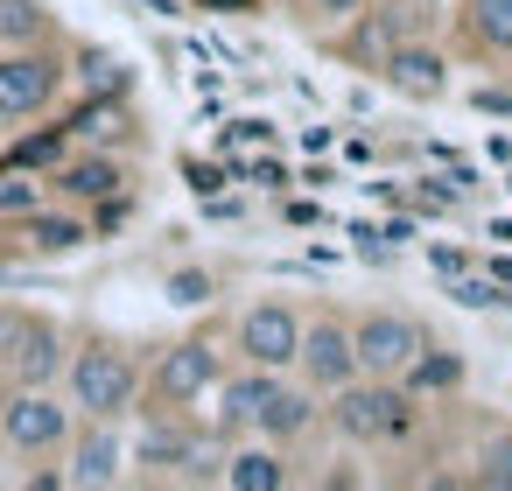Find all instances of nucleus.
<instances>
[{
  "label": "nucleus",
  "instance_id": "nucleus-24",
  "mask_svg": "<svg viewBox=\"0 0 512 491\" xmlns=\"http://www.w3.org/2000/svg\"><path fill=\"white\" fill-rule=\"evenodd\" d=\"M295 15H302L309 29H344V22L365 15V0H295Z\"/></svg>",
  "mask_w": 512,
  "mask_h": 491
},
{
  "label": "nucleus",
  "instance_id": "nucleus-3",
  "mask_svg": "<svg viewBox=\"0 0 512 491\" xmlns=\"http://www.w3.org/2000/svg\"><path fill=\"white\" fill-rule=\"evenodd\" d=\"M71 435H78V407H71V393L8 379V393H0V442H8L15 456H36V463H43V456H64Z\"/></svg>",
  "mask_w": 512,
  "mask_h": 491
},
{
  "label": "nucleus",
  "instance_id": "nucleus-18",
  "mask_svg": "<svg viewBox=\"0 0 512 491\" xmlns=\"http://www.w3.org/2000/svg\"><path fill=\"white\" fill-rule=\"evenodd\" d=\"M463 50L484 64H512V0H456Z\"/></svg>",
  "mask_w": 512,
  "mask_h": 491
},
{
  "label": "nucleus",
  "instance_id": "nucleus-8",
  "mask_svg": "<svg viewBox=\"0 0 512 491\" xmlns=\"http://www.w3.org/2000/svg\"><path fill=\"white\" fill-rule=\"evenodd\" d=\"M351 337H358V372H372V379H407V365L428 344V330L407 309H358Z\"/></svg>",
  "mask_w": 512,
  "mask_h": 491
},
{
  "label": "nucleus",
  "instance_id": "nucleus-7",
  "mask_svg": "<svg viewBox=\"0 0 512 491\" xmlns=\"http://www.w3.org/2000/svg\"><path fill=\"white\" fill-rule=\"evenodd\" d=\"M302 309L295 302H281V295H260V302H246L239 309V323H232V358L239 365H267V372H295V358H302Z\"/></svg>",
  "mask_w": 512,
  "mask_h": 491
},
{
  "label": "nucleus",
  "instance_id": "nucleus-28",
  "mask_svg": "<svg viewBox=\"0 0 512 491\" xmlns=\"http://www.w3.org/2000/svg\"><path fill=\"white\" fill-rule=\"evenodd\" d=\"M435 274H449V281H456V274H470V260H463V253H449V246H435Z\"/></svg>",
  "mask_w": 512,
  "mask_h": 491
},
{
  "label": "nucleus",
  "instance_id": "nucleus-19",
  "mask_svg": "<svg viewBox=\"0 0 512 491\" xmlns=\"http://www.w3.org/2000/svg\"><path fill=\"white\" fill-rule=\"evenodd\" d=\"M50 204V176L43 169H22V162H0V225H22L29 211H43Z\"/></svg>",
  "mask_w": 512,
  "mask_h": 491
},
{
  "label": "nucleus",
  "instance_id": "nucleus-9",
  "mask_svg": "<svg viewBox=\"0 0 512 491\" xmlns=\"http://www.w3.org/2000/svg\"><path fill=\"white\" fill-rule=\"evenodd\" d=\"M295 379H309L323 400H330L337 386H351V379H358V337H351V316L316 309V316L302 323V358H295Z\"/></svg>",
  "mask_w": 512,
  "mask_h": 491
},
{
  "label": "nucleus",
  "instance_id": "nucleus-4",
  "mask_svg": "<svg viewBox=\"0 0 512 491\" xmlns=\"http://www.w3.org/2000/svg\"><path fill=\"white\" fill-rule=\"evenodd\" d=\"M64 85H71V57L57 43L0 50V120H43Z\"/></svg>",
  "mask_w": 512,
  "mask_h": 491
},
{
  "label": "nucleus",
  "instance_id": "nucleus-17",
  "mask_svg": "<svg viewBox=\"0 0 512 491\" xmlns=\"http://www.w3.org/2000/svg\"><path fill=\"white\" fill-rule=\"evenodd\" d=\"M218 484H225V491H288L295 470H288V449H281V442L253 435V442H232V449H225Z\"/></svg>",
  "mask_w": 512,
  "mask_h": 491
},
{
  "label": "nucleus",
  "instance_id": "nucleus-20",
  "mask_svg": "<svg viewBox=\"0 0 512 491\" xmlns=\"http://www.w3.org/2000/svg\"><path fill=\"white\" fill-rule=\"evenodd\" d=\"M22 43H57V15L43 0H0V50H22Z\"/></svg>",
  "mask_w": 512,
  "mask_h": 491
},
{
  "label": "nucleus",
  "instance_id": "nucleus-16",
  "mask_svg": "<svg viewBox=\"0 0 512 491\" xmlns=\"http://www.w3.org/2000/svg\"><path fill=\"white\" fill-rule=\"evenodd\" d=\"M316 421H323V393H316L309 379L281 372V379H274V393H267V407H260V421H253V435H267V442L295 449Z\"/></svg>",
  "mask_w": 512,
  "mask_h": 491
},
{
  "label": "nucleus",
  "instance_id": "nucleus-10",
  "mask_svg": "<svg viewBox=\"0 0 512 491\" xmlns=\"http://www.w3.org/2000/svg\"><path fill=\"white\" fill-rule=\"evenodd\" d=\"M127 183H134L127 162L106 155V148H71V155L50 169V197H64V204H78V211H106V204H120Z\"/></svg>",
  "mask_w": 512,
  "mask_h": 491
},
{
  "label": "nucleus",
  "instance_id": "nucleus-5",
  "mask_svg": "<svg viewBox=\"0 0 512 491\" xmlns=\"http://www.w3.org/2000/svg\"><path fill=\"white\" fill-rule=\"evenodd\" d=\"M435 29V8L428 0H365V15L337 29V50L358 64V71H379L400 43H421Z\"/></svg>",
  "mask_w": 512,
  "mask_h": 491
},
{
  "label": "nucleus",
  "instance_id": "nucleus-2",
  "mask_svg": "<svg viewBox=\"0 0 512 491\" xmlns=\"http://www.w3.org/2000/svg\"><path fill=\"white\" fill-rule=\"evenodd\" d=\"M323 421H330L351 449H393V442H407V435L421 428V393H414L407 379H372V372H358L351 386H337V393L323 400Z\"/></svg>",
  "mask_w": 512,
  "mask_h": 491
},
{
  "label": "nucleus",
  "instance_id": "nucleus-22",
  "mask_svg": "<svg viewBox=\"0 0 512 491\" xmlns=\"http://www.w3.org/2000/svg\"><path fill=\"white\" fill-rule=\"evenodd\" d=\"M470 484H477V491H512V421L491 428V435L477 442V470H470Z\"/></svg>",
  "mask_w": 512,
  "mask_h": 491
},
{
  "label": "nucleus",
  "instance_id": "nucleus-6",
  "mask_svg": "<svg viewBox=\"0 0 512 491\" xmlns=\"http://www.w3.org/2000/svg\"><path fill=\"white\" fill-rule=\"evenodd\" d=\"M232 365H225V351H218V337H176V344H162L155 351V365H148V407H197L218 379H225Z\"/></svg>",
  "mask_w": 512,
  "mask_h": 491
},
{
  "label": "nucleus",
  "instance_id": "nucleus-14",
  "mask_svg": "<svg viewBox=\"0 0 512 491\" xmlns=\"http://www.w3.org/2000/svg\"><path fill=\"white\" fill-rule=\"evenodd\" d=\"M15 232H22V253H36V260H64V253H78V246L99 239V218L78 211V204H64V197H50V204L29 211Z\"/></svg>",
  "mask_w": 512,
  "mask_h": 491
},
{
  "label": "nucleus",
  "instance_id": "nucleus-29",
  "mask_svg": "<svg viewBox=\"0 0 512 491\" xmlns=\"http://www.w3.org/2000/svg\"><path fill=\"white\" fill-rule=\"evenodd\" d=\"M197 8H204V15H246L253 0H197Z\"/></svg>",
  "mask_w": 512,
  "mask_h": 491
},
{
  "label": "nucleus",
  "instance_id": "nucleus-11",
  "mask_svg": "<svg viewBox=\"0 0 512 491\" xmlns=\"http://www.w3.org/2000/svg\"><path fill=\"white\" fill-rule=\"evenodd\" d=\"M127 463H134V449L120 442V421L78 414V435H71V449H64V484H71V491H106V484L127 477Z\"/></svg>",
  "mask_w": 512,
  "mask_h": 491
},
{
  "label": "nucleus",
  "instance_id": "nucleus-23",
  "mask_svg": "<svg viewBox=\"0 0 512 491\" xmlns=\"http://www.w3.org/2000/svg\"><path fill=\"white\" fill-rule=\"evenodd\" d=\"M71 71H78V78H85V92H99V99H120V85H127V78H120V64H113L106 50H78V57H71Z\"/></svg>",
  "mask_w": 512,
  "mask_h": 491
},
{
  "label": "nucleus",
  "instance_id": "nucleus-31",
  "mask_svg": "<svg viewBox=\"0 0 512 491\" xmlns=\"http://www.w3.org/2000/svg\"><path fill=\"white\" fill-rule=\"evenodd\" d=\"M428 8H456V0H428Z\"/></svg>",
  "mask_w": 512,
  "mask_h": 491
},
{
  "label": "nucleus",
  "instance_id": "nucleus-30",
  "mask_svg": "<svg viewBox=\"0 0 512 491\" xmlns=\"http://www.w3.org/2000/svg\"><path fill=\"white\" fill-rule=\"evenodd\" d=\"M0 162H8V120H0Z\"/></svg>",
  "mask_w": 512,
  "mask_h": 491
},
{
  "label": "nucleus",
  "instance_id": "nucleus-12",
  "mask_svg": "<svg viewBox=\"0 0 512 491\" xmlns=\"http://www.w3.org/2000/svg\"><path fill=\"white\" fill-rule=\"evenodd\" d=\"M274 379H281V372H267V365H232V372L211 386V400H218V407H211V421H204V428H211L218 442L253 435V421H260V407H267Z\"/></svg>",
  "mask_w": 512,
  "mask_h": 491
},
{
  "label": "nucleus",
  "instance_id": "nucleus-27",
  "mask_svg": "<svg viewBox=\"0 0 512 491\" xmlns=\"http://www.w3.org/2000/svg\"><path fill=\"white\" fill-rule=\"evenodd\" d=\"M470 106H477V113H512V92H498V85H477V92H470Z\"/></svg>",
  "mask_w": 512,
  "mask_h": 491
},
{
  "label": "nucleus",
  "instance_id": "nucleus-26",
  "mask_svg": "<svg viewBox=\"0 0 512 491\" xmlns=\"http://www.w3.org/2000/svg\"><path fill=\"white\" fill-rule=\"evenodd\" d=\"M15 330H22V309L0 302V379H8V365H15Z\"/></svg>",
  "mask_w": 512,
  "mask_h": 491
},
{
  "label": "nucleus",
  "instance_id": "nucleus-15",
  "mask_svg": "<svg viewBox=\"0 0 512 491\" xmlns=\"http://www.w3.org/2000/svg\"><path fill=\"white\" fill-rule=\"evenodd\" d=\"M386 92H400V99H414V106H435L442 92H449V57L421 36V43H400L379 71H372Z\"/></svg>",
  "mask_w": 512,
  "mask_h": 491
},
{
  "label": "nucleus",
  "instance_id": "nucleus-1",
  "mask_svg": "<svg viewBox=\"0 0 512 491\" xmlns=\"http://www.w3.org/2000/svg\"><path fill=\"white\" fill-rule=\"evenodd\" d=\"M64 393H71V407L92 414V421H127V414H141V400H148V365H141L134 344L92 330V337L71 344Z\"/></svg>",
  "mask_w": 512,
  "mask_h": 491
},
{
  "label": "nucleus",
  "instance_id": "nucleus-13",
  "mask_svg": "<svg viewBox=\"0 0 512 491\" xmlns=\"http://www.w3.org/2000/svg\"><path fill=\"white\" fill-rule=\"evenodd\" d=\"M64 365H71V337H64V323H57V316H36V309H22V330H15V365H8V379H22V386H64Z\"/></svg>",
  "mask_w": 512,
  "mask_h": 491
},
{
  "label": "nucleus",
  "instance_id": "nucleus-21",
  "mask_svg": "<svg viewBox=\"0 0 512 491\" xmlns=\"http://www.w3.org/2000/svg\"><path fill=\"white\" fill-rule=\"evenodd\" d=\"M407 386L428 400V393H456L463 386V358L449 351V344H421V358L407 365Z\"/></svg>",
  "mask_w": 512,
  "mask_h": 491
},
{
  "label": "nucleus",
  "instance_id": "nucleus-25",
  "mask_svg": "<svg viewBox=\"0 0 512 491\" xmlns=\"http://www.w3.org/2000/svg\"><path fill=\"white\" fill-rule=\"evenodd\" d=\"M211 295H218V281H211L204 267H176V274H169V302L197 309V302H211Z\"/></svg>",
  "mask_w": 512,
  "mask_h": 491
}]
</instances>
